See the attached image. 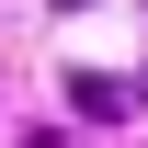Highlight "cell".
<instances>
[{
  "instance_id": "6da1fadb",
  "label": "cell",
  "mask_w": 148,
  "mask_h": 148,
  "mask_svg": "<svg viewBox=\"0 0 148 148\" xmlns=\"http://www.w3.org/2000/svg\"><path fill=\"white\" fill-rule=\"evenodd\" d=\"M125 103H137V80H114V69H69V114H91V125H114Z\"/></svg>"
},
{
  "instance_id": "7a4b0ae2",
  "label": "cell",
  "mask_w": 148,
  "mask_h": 148,
  "mask_svg": "<svg viewBox=\"0 0 148 148\" xmlns=\"http://www.w3.org/2000/svg\"><path fill=\"white\" fill-rule=\"evenodd\" d=\"M23 148H69V137H57V125H34V137H23Z\"/></svg>"
},
{
  "instance_id": "3957f363",
  "label": "cell",
  "mask_w": 148,
  "mask_h": 148,
  "mask_svg": "<svg viewBox=\"0 0 148 148\" xmlns=\"http://www.w3.org/2000/svg\"><path fill=\"white\" fill-rule=\"evenodd\" d=\"M57 12H80V0H57Z\"/></svg>"
},
{
  "instance_id": "277c9868",
  "label": "cell",
  "mask_w": 148,
  "mask_h": 148,
  "mask_svg": "<svg viewBox=\"0 0 148 148\" xmlns=\"http://www.w3.org/2000/svg\"><path fill=\"white\" fill-rule=\"evenodd\" d=\"M137 91H148V80H137Z\"/></svg>"
}]
</instances>
